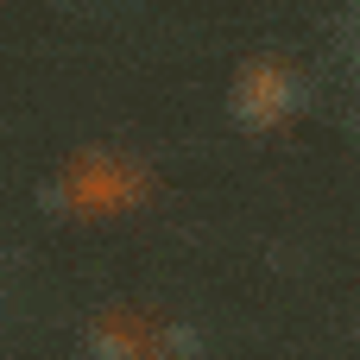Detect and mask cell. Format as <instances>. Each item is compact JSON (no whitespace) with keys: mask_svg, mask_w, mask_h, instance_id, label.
I'll list each match as a JSON object with an SVG mask.
<instances>
[]
</instances>
